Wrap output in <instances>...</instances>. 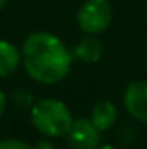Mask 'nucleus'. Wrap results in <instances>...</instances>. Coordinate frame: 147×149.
<instances>
[{"label": "nucleus", "mask_w": 147, "mask_h": 149, "mask_svg": "<svg viewBox=\"0 0 147 149\" xmlns=\"http://www.w3.org/2000/svg\"><path fill=\"white\" fill-rule=\"evenodd\" d=\"M95 149H118V148H114V146H111V144H104V146H97Z\"/></svg>", "instance_id": "ddd939ff"}, {"label": "nucleus", "mask_w": 147, "mask_h": 149, "mask_svg": "<svg viewBox=\"0 0 147 149\" xmlns=\"http://www.w3.org/2000/svg\"><path fill=\"white\" fill-rule=\"evenodd\" d=\"M5 106H7V97H5V94L0 90V116L5 111Z\"/></svg>", "instance_id": "9b49d317"}, {"label": "nucleus", "mask_w": 147, "mask_h": 149, "mask_svg": "<svg viewBox=\"0 0 147 149\" xmlns=\"http://www.w3.org/2000/svg\"><path fill=\"white\" fill-rule=\"evenodd\" d=\"M102 42L95 37H85L81 38L76 45L73 47L71 54H73V59H78L81 63H87V64H92V63H97L102 56Z\"/></svg>", "instance_id": "423d86ee"}, {"label": "nucleus", "mask_w": 147, "mask_h": 149, "mask_svg": "<svg viewBox=\"0 0 147 149\" xmlns=\"http://www.w3.org/2000/svg\"><path fill=\"white\" fill-rule=\"evenodd\" d=\"M12 99H14V102L19 106V108H31L33 106V94L30 92V90H26V88H19V90H16L14 92V95H12Z\"/></svg>", "instance_id": "1a4fd4ad"}, {"label": "nucleus", "mask_w": 147, "mask_h": 149, "mask_svg": "<svg viewBox=\"0 0 147 149\" xmlns=\"http://www.w3.org/2000/svg\"><path fill=\"white\" fill-rule=\"evenodd\" d=\"M31 123L42 135L66 137L73 125V114L69 108L59 99H42L31 106Z\"/></svg>", "instance_id": "f03ea898"}, {"label": "nucleus", "mask_w": 147, "mask_h": 149, "mask_svg": "<svg viewBox=\"0 0 147 149\" xmlns=\"http://www.w3.org/2000/svg\"><path fill=\"white\" fill-rule=\"evenodd\" d=\"M0 149H35V146L19 139H3L0 141Z\"/></svg>", "instance_id": "9d476101"}, {"label": "nucleus", "mask_w": 147, "mask_h": 149, "mask_svg": "<svg viewBox=\"0 0 147 149\" xmlns=\"http://www.w3.org/2000/svg\"><path fill=\"white\" fill-rule=\"evenodd\" d=\"M66 142L69 149H95L101 142V130L94 127L90 118H78L66 134Z\"/></svg>", "instance_id": "20e7f679"}, {"label": "nucleus", "mask_w": 147, "mask_h": 149, "mask_svg": "<svg viewBox=\"0 0 147 149\" xmlns=\"http://www.w3.org/2000/svg\"><path fill=\"white\" fill-rule=\"evenodd\" d=\"M123 102L130 116L147 123V81H132L123 94Z\"/></svg>", "instance_id": "39448f33"}, {"label": "nucleus", "mask_w": 147, "mask_h": 149, "mask_svg": "<svg viewBox=\"0 0 147 149\" xmlns=\"http://www.w3.org/2000/svg\"><path fill=\"white\" fill-rule=\"evenodd\" d=\"M7 3H9V0H0V9H3Z\"/></svg>", "instance_id": "4468645a"}, {"label": "nucleus", "mask_w": 147, "mask_h": 149, "mask_svg": "<svg viewBox=\"0 0 147 149\" xmlns=\"http://www.w3.org/2000/svg\"><path fill=\"white\" fill-rule=\"evenodd\" d=\"M21 63V52L7 40H0V78L12 74Z\"/></svg>", "instance_id": "6e6552de"}, {"label": "nucleus", "mask_w": 147, "mask_h": 149, "mask_svg": "<svg viewBox=\"0 0 147 149\" xmlns=\"http://www.w3.org/2000/svg\"><path fill=\"white\" fill-rule=\"evenodd\" d=\"M21 63L35 81L54 85L69 73L73 54L61 38L49 31H37L24 40Z\"/></svg>", "instance_id": "f257e3e1"}, {"label": "nucleus", "mask_w": 147, "mask_h": 149, "mask_svg": "<svg viewBox=\"0 0 147 149\" xmlns=\"http://www.w3.org/2000/svg\"><path fill=\"white\" fill-rule=\"evenodd\" d=\"M78 26L88 35L106 31L112 21V7L109 0H87L76 14Z\"/></svg>", "instance_id": "7ed1b4c3"}, {"label": "nucleus", "mask_w": 147, "mask_h": 149, "mask_svg": "<svg viewBox=\"0 0 147 149\" xmlns=\"http://www.w3.org/2000/svg\"><path fill=\"white\" fill-rule=\"evenodd\" d=\"M118 120V109L111 101H101L92 108L90 114V121L94 123V127L101 132L109 130L111 127L116 123Z\"/></svg>", "instance_id": "0eeeda50"}, {"label": "nucleus", "mask_w": 147, "mask_h": 149, "mask_svg": "<svg viewBox=\"0 0 147 149\" xmlns=\"http://www.w3.org/2000/svg\"><path fill=\"white\" fill-rule=\"evenodd\" d=\"M35 149H54V148H52V144L49 141H40V142H37Z\"/></svg>", "instance_id": "f8f14e48"}]
</instances>
